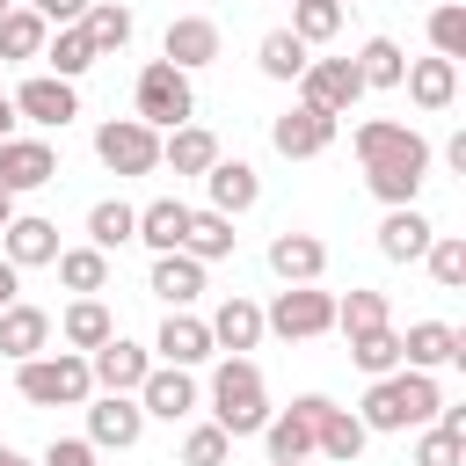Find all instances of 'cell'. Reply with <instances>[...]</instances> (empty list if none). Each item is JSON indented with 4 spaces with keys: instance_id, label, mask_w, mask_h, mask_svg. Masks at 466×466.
Instances as JSON below:
<instances>
[{
    "instance_id": "obj_14",
    "label": "cell",
    "mask_w": 466,
    "mask_h": 466,
    "mask_svg": "<svg viewBox=\"0 0 466 466\" xmlns=\"http://www.w3.org/2000/svg\"><path fill=\"white\" fill-rule=\"evenodd\" d=\"M269 146H277L284 160H320V153L335 146V116H320V109L291 102L284 116H269Z\"/></svg>"
},
{
    "instance_id": "obj_26",
    "label": "cell",
    "mask_w": 466,
    "mask_h": 466,
    "mask_svg": "<svg viewBox=\"0 0 466 466\" xmlns=\"http://www.w3.org/2000/svg\"><path fill=\"white\" fill-rule=\"evenodd\" d=\"M269 269L284 277V284H320V269H328V240L320 233H277L269 240Z\"/></svg>"
},
{
    "instance_id": "obj_36",
    "label": "cell",
    "mask_w": 466,
    "mask_h": 466,
    "mask_svg": "<svg viewBox=\"0 0 466 466\" xmlns=\"http://www.w3.org/2000/svg\"><path fill=\"white\" fill-rule=\"evenodd\" d=\"M44 58H51V80H80V73L95 66V44H87V29H80V22H66V29H51V36H44Z\"/></svg>"
},
{
    "instance_id": "obj_4",
    "label": "cell",
    "mask_w": 466,
    "mask_h": 466,
    "mask_svg": "<svg viewBox=\"0 0 466 466\" xmlns=\"http://www.w3.org/2000/svg\"><path fill=\"white\" fill-rule=\"evenodd\" d=\"M131 116H138L146 131H175V124H189V116H197V87H189V73H175L167 58H146V66H138V87H131Z\"/></svg>"
},
{
    "instance_id": "obj_34",
    "label": "cell",
    "mask_w": 466,
    "mask_h": 466,
    "mask_svg": "<svg viewBox=\"0 0 466 466\" xmlns=\"http://www.w3.org/2000/svg\"><path fill=\"white\" fill-rule=\"evenodd\" d=\"M58 284H66L73 299L109 291V255H102V248H58Z\"/></svg>"
},
{
    "instance_id": "obj_52",
    "label": "cell",
    "mask_w": 466,
    "mask_h": 466,
    "mask_svg": "<svg viewBox=\"0 0 466 466\" xmlns=\"http://www.w3.org/2000/svg\"><path fill=\"white\" fill-rule=\"evenodd\" d=\"M0 466H36V459H22L15 444H0Z\"/></svg>"
},
{
    "instance_id": "obj_31",
    "label": "cell",
    "mask_w": 466,
    "mask_h": 466,
    "mask_svg": "<svg viewBox=\"0 0 466 466\" xmlns=\"http://www.w3.org/2000/svg\"><path fill=\"white\" fill-rule=\"evenodd\" d=\"M218 160V138L204 131V124H175V131H160V167H175V175H204Z\"/></svg>"
},
{
    "instance_id": "obj_25",
    "label": "cell",
    "mask_w": 466,
    "mask_h": 466,
    "mask_svg": "<svg viewBox=\"0 0 466 466\" xmlns=\"http://www.w3.org/2000/svg\"><path fill=\"white\" fill-rule=\"evenodd\" d=\"M400 87H408V102H415L422 116H437V109L459 102V66H451V58H408Z\"/></svg>"
},
{
    "instance_id": "obj_47",
    "label": "cell",
    "mask_w": 466,
    "mask_h": 466,
    "mask_svg": "<svg viewBox=\"0 0 466 466\" xmlns=\"http://www.w3.org/2000/svg\"><path fill=\"white\" fill-rule=\"evenodd\" d=\"M36 466H102V451H95V444H87V437H51V444H44V459H36Z\"/></svg>"
},
{
    "instance_id": "obj_38",
    "label": "cell",
    "mask_w": 466,
    "mask_h": 466,
    "mask_svg": "<svg viewBox=\"0 0 466 466\" xmlns=\"http://www.w3.org/2000/svg\"><path fill=\"white\" fill-rule=\"evenodd\" d=\"M400 73H408V51H400L393 36H364V51H357V80H364V95H371V87H400Z\"/></svg>"
},
{
    "instance_id": "obj_40",
    "label": "cell",
    "mask_w": 466,
    "mask_h": 466,
    "mask_svg": "<svg viewBox=\"0 0 466 466\" xmlns=\"http://www.w3.org/2000/svg\"><path fill=\"white\" fill-rule=\"evenodd\" d=\"M342 15H350L342 0H291V36H299L306 51H313V44H335V36H342Z\"/></svg>"
},
{
    "instance_id": "obj_6",
    "label": "cell",
    "mask_w": 466,
    "mask_h": 466,
    "mask_svg": "<svg viewBox=\"0 0 466 466\" xmlns=\"http://www.w3.org/2000/svg\"><path fill=\"white\" fill-rule=\"evenodd\" d=\"M328 415V393H299L291 408H277L269 422H262V451H269V466H306L313 459V422Z\"/></svg>"
},
{
    "instance_id": "obj_55",
    "label": "cell",
    "mask_w": 466,
    "mask_h": 466,
    "mask_svg": "<svg viewBox=\"0 0 466 466\" xmlns=\"http://www.w3.org/2000/svg\"><path fill=\"white\" fill-rule=\"evenodd\" d=\"M284 7H291V0H284Z\"/></svg>"
},
{
    "instance_id": "obj_22",
    "label": "cell",
    "mask_w": 466,
    "mask_h": 466,
    "mask_svg": "<svg viewBox=\"0 0 466 466\" xmlns=\"http://www.w3.org/2000/svg\"><path fill=\"white\" fill-rule=\"evenodd\" d=\"M422 182H430V153H408V160H371V167H364V189H371L386 211L415 204V197H422Z\"/></svg>"
},
{
    "instance_id": "obj_21",
    "label": "cell",
    "mask_w": 466,
    "mask_h": 466,
    "mask_svg": "<svg viewBox=\"0 0 466 466\" xmlns=\"http://www.w3.org/2000/svg\"><path fill=\"white\" fill-rule=\"evenodd\" d=\"M350 146H357V160L371 167V160H408V153H430V138L415 131V124H393V116H364L357 131H350Z\"/></svg>"
},
{
    "instance_id": "obj_15",
    "label": "cell",
    "mask_w": 466,
    "mask_h": 466,
    "mask_svg": "<svg viewBox=\"0 0 466 466\" xmlns=\"http://www.w3.org/2000/svg\"><path fill=\"white\" fill-rule=\"evenodd\" d=\"M87 371H95V393H138V379L153 371V350L131 335H109L102 350H87Z\"/></svg>"
},
{
    "instance_id": "obj_11",
    "label": "cell",
    "mask_w": 466,
    "mask_h": 466,
    "mask_svg": "<svg viewBox=\"0 0 466 466\" xmlns=\"http://www.w3.org/2000/svg\"><path fill=\"white\" fill-rule=\"evenodd\" d=\"M44 182H58V146L51 138H0V189L7 197H29V189H44Z\"/></svg>"
},
{
    "instance_id": "obj_43",
    "label": "cell",
    "mask_w": 466,
    "mask_h": 466,
    "mask_svg": "<svg viewBox=\"0 0 466 466\" xmlns=\"http://www.w3.org/2000/svg\"><path fill=\"white\" fill-rule=\"evenodd\" d=\"M430 58H466V7L459 0H444V7H430Z\"/></svg>"
},
{
    "instance_id": "obj_44",
    "label": "cell",
    "mask_w": 466,
    "mask_h": 466,
    "mask_svg": "<svg viewBox=\"0 0 466 466\" xmlns=\"http://www.w3.org/2000/svg\"><path fill=\"white\" fill-rule=\"evenodd\" d=\"M422 262H430L437 291H466V240H459V233H437V240L422 248Z\"/></svg>"
},
{
    "instance_id": "obj_42",
    "label": "cell",
    "mask_w": 466,
    "mask_h": 466,
    "mask_svg": "<svg viewBox=\"0 0 466 466\" xmlns=\"http://www.w3.org/2000/svg\"><path fill=\"white\" fill-rule=\"evenodd\" d=\"M386 320H393V313H386V291H364V284H357V291L335 299V328H342V335H364V328H386Z\"/></svg>"
},
{
    "instance_id": "obj_54",
    "label": "cell",
    "mask_w": 466,
    "mask_h": 466,
    "mask_svg": "<svg viewBox=\"0 0 466 466\" xmlns=\"http://www.w3.org/2000/svg\"><path fill=\"white\" fill-rule=\"evenodd\" d=\"M7 7H15V0H0V15H7Z\"/></svg>"
},
{
    "instance_id": "obj_33",
    "label": "cell",
    "mask_w": 466,
    "mask_h": 466,
    "mask_svg": "<svg viewBox=\"0 0 466 466\" xmlns=\"http://www.w3.org/2000/svg\"><path fill=\"white\" fill-rule=\"evenodd\" d=\"M233 240H240V233H233V218H226V211H189L182 255H197V262L211 269V262H226V255H233Z\"/></svg>"
},
{
    "instance_id": "obj_50",
    "label": "cell",
    "mask_w": 466,
    "mask_h": 466,
    "mask_svg": "<svg viewBox=\"0 0 466 466\" xmlns=\"http://www.w3.org/2000/svg\"><path fill=\"white\" fill-rule=\"evenodd\" d=\"M444 160H451V175H466V131H451V138H444Z\"/></svg>"
},
{
    "instance_id": "obj_32",
    "label": "cell",
    "mask_w": 466,
    "mask_h": 466,
    "mask_svg": "<svg viewBox=\"0 0 466 466\" xmlns=\"http://www.w3.org/2000/svg\"><path fill=\"white\" fill-rule=\"evenodd\" d=\"M80 29H87V44H95V58H102V51H124V44H131V29H138V15H131L124 0H87V15H80Z\"/></svg>"
},
{
    "instance_id": "obj_53",
    "label": "cell",
    "mask_w": 466,
    "mask_h": 466,
    "mask_svg": "<svg viewBox=\"0 0 466 466\" xmlns=\"http://www.w3.org/2000/svg\"><path fill=\"white\" fill-rule=\"evenodd\" d=\"M7 218H15V197H7V189H0V233H7Z\"/></svg>"
},
{
    "instance_id": "obj_8",
    "label": "cell",
    "mask_w": 466,
    "mask_h": 466,
    "mask_svg": "<svg viewBox=\"0 0 466 466\" xmlns=\"http://www.w3.org/2000/svg\"><path fill=\"white\" fill-rule=\"evenodd\" d=\"M299 102L342 124V116H350V109L364 102V80H357V58H313V66L299 73Z\"/></svg>"
},
{
    "instance_id": "obj_7",
    "label": "cell",
    "mask_w": 466,
    "mask_h": 466,
    "mask_svg": "<svg viewBox=\"0 0 466 466\" xmlns=\"http://www.w3.org/2000/svg\"><path fill=\"white\" fill-rule=\"evenodd\" d=\"M95 160L109 175H153L160 167V131H146L138 116H109V124H95Z\"/></svg>"
},
{
    "instance_id": "obj_51",
    "label": "cell",
    "mask_w": 466,
    "mask_h": 466,
    "mask_svg": "<svg viewBox=\"0 0 466 466\" xmlns=\"http://www.w3.org/2000/svg\"><path fill=\"white\" fill-rule=\"evenodd\" d=\"M0 138H15V102L0 95Z\"/></svg>"
},
{
    "instance_id": "obj_20",
    "label": "cell",
    "mask_w": 466,
    "mask_h": 466,
    "mask_svg": "<svg viewBox=\"0 0 466 466\" xmlns=\"http://www.w3.org/2000/svg\"><path fill=\"white\" fill-rule=\"evenodd\" d=\"M218 350H211V328L197 320V313H167L160 320V335H153V364H182V371H197V364H211Z\"/></svg>"
},
{
    "instance_id": "obj_9",
    "label": "cell",
    "mask_w": 466,
    "mask_h": 466,
    "mask_svg": "<svg viewBox=\"0 0 466 466\" xmlns=\"http://www.w3.org/2000/svg\"><path fill=\"white\" fill-rule=\"evenodd\" d=\"M7 102H15V124H36V131H66L80 116V87L73 80H51V73H29Z\"/></svg>"
},
{
    "instance_id": "obj_30",
    "label": "cell",
    "mask_w": 466,
    "mask_h": 466,
    "mask_svg": "<svg viewBox=\"0 0 466 466\" xmlns=\"http://www.w3.org/2000/svg\"><path fill=\"white\" fill-rule=\"evenodd\" d=\"M182 233H189V204H182V197H153V204H138V233H131V240H146L153 255H175Z\"/></svg>"
},
{
    "instance_id": "obj_18",
    "label": "cell",
    "mask_w": 466,
    "mask_h": 466,
    "mask_svg": "<svg viewBox=\"0 0 466 466\" xmlns=\"http://www.w3.org/2000/svg\"><path fill=\"white\" fill-rule=\"evenodd\" d=\"M204 277H211V269H204L197 255H182V248H175V255H153V277H146V291H153L167 313H189V306L204 299Z\"/></svg>"
},
{
    "instance_id": "obj_16",
    "label": "cell",
    "mask_w": 466,
    "mask_h": 466,
    "mask_svg": "<svg viewBox=\"0 0 466 466\" xmlns=\"http://www.w3.org/2000/svg\"><path fill=\"white\" fill-rule=\"evenodd\" d=\"M138 437H146V415H138L131 393H95L87 400V444L95 451H131Z\"/></svg>"
},
{
    "instance_id": "obj_3",
    "label": "cell",
    "mask_w": 466,
    "mask_h": 466,
    "mask_svg": "<svg viewBox=\"0 0 466 466\" xmlns=\"http://www.w3.org/2000/svg\"><path fill=\"white\" fill-rule=\"evenodd\" d=\"M15 393L29 408H87L95 400V371L80 350H44L29 364H15Z\"/></svg>"
},
{
    "instance_id": "obj_45",
    "label": "cell",
    "mask_w": 466,
    "mask_h": 466,
    "mask_svg": "<svg viewBox=\"0 0 466 466\" xmlns=\"http://www.w3.org/2000/svg\"><path fill=\"white\" fill-rule=\"evenodd\" d=\"M233 459V437L218 430V422H189V437H182V466H226Z\"/></svg>"
},
{
    "instance_id": "obj_13",
    "label": "cell",
    "mask_w": 466,
    "mask_h": 466,
    "mask_svg": "<svg viewBox=\"0 0 466 466\" xmlns=\"http://www.w3.org/2000/svg\"><path fill=\"white\" fill-rule=\"evenodd\" d=\"M400 364H408V371L466 364V328H451V320H408V328H400Z\"/></svg>"
},
{
    "instance_id": "obj_29",
    "label": "cell",
    "mask_w": 466,
    "mask_h": 466,
    "mask_svg": "<svg viewBox=\"0 0 466 466\" xmlns=\"http://www.w3.org/2000/svg\"><path fill=\"white\" fill-rule=\"evenodd\" d=\"M51 335H58L66 350H80V357H87V350H102V342L116 335V320H109V306H102V299H73V306L51 320Z\"/></svg>"
},
{
    "instance_id": "obj_19",
    "label": "cell",
    "mask_w": 466,
    "mask_h": 466,
    "mask_svg": "<svg viewBox=\"0 0 466 466\" xmlns=\"http://www.w3.org/2000/svg\"><path fill=\"white\" fill-rule=\"evenodd\" d=\"M0 262H15V269H44V262H58V226L36 218V211H15L7 233H0Z\"/></svg>"
},
{
    "instance_id": "obj_5",
    "label": "cell",
    "mask_w": 466,
    "mask_h": 466,
    "mask_svg": "<svg viewBox=\"0 0 466 466\" xmlns=\"http://www.w3.org/2000/svg\"><path fill=\"white\" fill-rule=\"evenodd\" d=\"M335 328V291L320 284H284L269 306H262V335H284V342H313Z\"/></svg>"
},
{
    "instance_id": "obj_48",
    "label": "cell",
    "mask_w": 466,
    "mask_h": 466,
    "mask_svg": "<svg viewBox=\"0 0 466 466\" xmlns=\"http://www.w3.org/2000/svg\"><path fill=\"white\" fill-rule=\"evenodd\" d=\"M15 7H29V15H44L51 29H66V22H80V15H87V0H15Z\"/></svg>"
},
{
    "instance_id": "obj_37",
    "label": "cell",
    "mask_w": 466,
    "mask_h": 466,
    "mask_svg": "<svg viewBox=\"0 0 466 466\" xmlns=\"http://www.w3.org/2000/svg\"><path fill=\"white\" fill-rule=\"evenodd\" d=\"M255 66H262L269 80H291V87H299V73L313 66V51H306V44L291 36V29H269V36L255 44Z\"/></svg>"
},
{
    "instance_id": "obj_23",
    "label": "cell",
    "mask_w": 466,
    "mask_h": 466,
    "mask_svg": "<svg viewBox=\"0 0 466 466\" xmlns=\"http://www.w3.org/2000/svg\"><path fill=\"white\" fill-rule=\"evenodd\" d=\"M204 328H211V350H226V357H248V350L262 342V306L233 291V299H218V306H211V320H204Z\"/></svg>"
},
{
    "instance_id": "obj_2",
    "label": "cell",
    "mask_w": 466,
    "mask_h": 466,
    "mask_svg": "<svg viewBox=\"0 0 466 466\" xmlns=\"http://www.w3.org/2000/svg\"><path fill=\"white\" fill-rule=\"evenodd\" d=\"M269 415H277V408H269L262 364H255V357H218V371H211V422L240 444V437H262Z\"/></svg>"
},
{
    "instance_id": "obj_35",
    "label": "cell",
    "mask_w": 466,
    "mask_h": 466,
    "mask_svg": "<svg viewBox=\"0 0 466 466\" xmlns=\"http://www.w3.org/2000/svg\"><path fill=\"white\" fill-rule=\"evenodd\" d=\"M350 364H357L364 379H386V371H400V328L386 320V328H364V335H350Z\"/></svg>"
},
{
    "instance_id": "obj_24",
    "label": "cell",
    "mask_w": 466,
    "mask_h": 466,
    "mask_svg": "<svg viewBox=\"0 0 466 466\" xmlns=\"http://www.w3.org/2000/svg\"><path fill=\"white\" fill-rule=\"evenodd\" d=\"M44 350H51V313L29 306V299H15V306L0 313V357H7V364H29V357H44Z\"/></svg>"
},
{
    "instance_id": "obj_1",
    "label": "cell",
    "mask_w": 466,
    "mask_h": 466,
    "mask_svg": "<svg viewBox=\"0 0 466 466\" xmlns=\"http://www.w3.org/2000/svg\"><path fill=\"white\" fill-rule=\"evenodd\" d=\"M437 408H444L437 379L400 364V371H386V379H371V386H364L357 422H364V430H379V437H400V430H430V422H437Z\"/></svg>"
},
{
    "instance_id": "obj_17",
    "label": "cell",
    "mask_w": 466,
    "mask_h": 466,
    "mask_svg": "<svg viewBox=\"0 0 466 466\" xmlns=\"http://www.w3.org/2000/svg\"><path fill=\"white\" fill-rule=\"evenodd\" d=\"M204 197H211L204 211H226V218H240V211H255V204H262V175H255L248 160H226V153H218V160L204 167Z\"/></svg>"
},
{
    "instance_id": "obj_41",
    "label": "cell",
    "mask_w": 466,
    "mask_h": 466,
    "mask_svg": "<svg viewBox=\"0 0 466 466\" xmlns=\"http://www.w3.org/2000/svg\"><path fill=\"white\" fill-rule=\"evenodd\" d=\"M44 36H51L44 15H29V7H7L0 15V58H44Z\"/></svg>"
},
{
    "instance_id": "obj_27",
    "label": "cell",
    "mask_w": 466,
    "mask_h": 466,
    "mask_svg": "<svg viewBox=\"0 0 466 466\" xmlns=\"http://www.w3.org/2000/svg\"><path fill=\"white\" fill-rule=\"evenodd\" d=\"M364 444H371V430L350 415V408H335L328 400V415L313 422V459H335V466H357L364 459Z\"/></svg>"
},
{
    "instance_id": "obj_46",
    "label": "cell",
    "mask_w": 466,
    "mask_h": 466,
    "mask_svg": "<svg viewBox=\"0 0 466 466\" xmlns=\"http://www.w3.org/2000/svg\"><path fill=\"white\" fill-rule=\"evenodd\" d=\"M415 466H466V437H459V430H444V422L415 430Z\"/></svg>"
},
{
    "instance_id": "obj_49",
    "label": "cell",
    "mask_w": 466,
    "mask_h": 466,
    "mask_svg": "<svg viewBox=\"0 0 466 466\" xmlns=\"http://www.w3.org/2000/svg\"><path fill=\"white\" fill-rule=\"evenodd\" d=\"M15 299H22V269H15V262H0V313H7Z\"/></svg>"
},
{
    "instance_id": "obj_39",
    "label": "cell",
    "mask_w": 466,
    "mask_h": 466,
    "mask_svg": "<svg viewBox=\"0 0 466 466\" xmlns=\"http://www.w3.org/2000/svg\"><path fill=\"white\" fill-rule=\"evenodd\" d=\"M131 233H138V204H124V197H102V204L87 211V248H102V255H109V248H124Z\"/></svg>"
},
{
    "instance_id": "obj_28",
    "label": "cell",
    "mask_w": 466,
    "mask_h": 466,
    "mask_svg": "<svg viewBox=\"0 0 466 466\" xmlns=\"http://www.w3.org/2000/svg\"><path fill=\"white\" fill-rule=\"evenodd\" d=\"M430 240H437V226H430L415 204H400V211L379 218V255H386V262H422Z\"/></svg>"
},
{
    "instance_id": "obj_10",
    "label": "cell",
    "mask_w": 466,
    "mask_h": 466,
    "mask_svg": "<svg viewBox=\"0 0 466 466\" xmlns=\"http://www.w3.org/2000/svg\"><path fill=\"white\" fill-rule=\"evenodd\" d=\"M131 400H138V415H146V422H189L204 393H197V379H189L182 364H153V371L138 379V393H131Z\"/></svg>"
},
{
    "instance_id": "obj_12",
    "label": "cell",
    "mask_w": 466,
    "mask_h": 466,
    "mask_svg": "<svg viewBox=\"0 0 466 466\" xmlns=\"http://www.w3.org/2000/svg\"><path fill=\"white\" fill-rule=\"evenodd\" d=\"M218 51H226V36H218L211 15H175L167 36H160V58L175 73H204V66H218Z\"/></svg>"
}]
</instances>
